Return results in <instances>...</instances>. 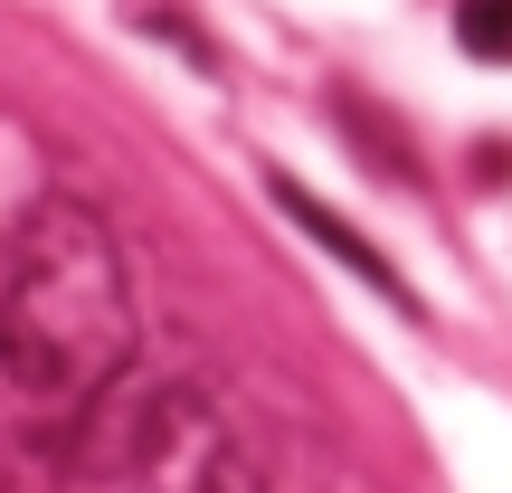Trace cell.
Segmentation results:
<instances>
[{"label":"cell","instance_id":"1","mask_svg":"<svg viewBox=\"0 0 512 493\" xmlns=\"http://www.w3.org/2000/svg\"><path fill=\"white\" fill-rule=\"evenodd\" d=\"M95 493H285L266 446L190 380H114L76 427Z\"/></svg>","mask_w":512,"mask_h":493},{"label":"cell","instance_id":"2","mask_svg":"<svg viewBox=\"0 0 512 493\" xmlns=\"http://www.w3.org/2000/svg\"><path fill=\"white\" fill-rule=\"evenodd\" d=\"M57 200H67V181L48 171L38 133L0 114V323H10L19 285H29V266H38V238H48Z\"/></svg>","mask_w":512,"mask_h":493},{"label":"cell","instance_id":"3","mask_svg":"<svg viewBox=\"0 0 512 493\" xmlns=\"http://www.w3.org/2000/svg\"><path fill=\"white\" fill-rule=\"evenodd\" d=\"M266 190H275V209H285V219H294V228H304V238H313V247H323V256H332V266H342V275H361V285H370V294H389V304H399V313H418V294H408V275H399V266H389V256H380V247H370V238H361V228H351V219H332V209H323V200H313V190H294V181H285V171H275V181H266Z\"/></svg>","mask_w":512,"mask_h":493},{"label":"cell","instance_id":"4","mask_svg":"<svg viewBox=\"0 0 512 493\" xmlns=\"http://www.w3.org/2000/svg\"><path fill=\"white\" fill-rule=\"evenodd\" d=\"M456 48L484 67H512V0H456Z\"/></svg>","mask_w":512,"mask_h":493}]
</instances>
